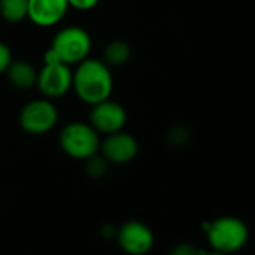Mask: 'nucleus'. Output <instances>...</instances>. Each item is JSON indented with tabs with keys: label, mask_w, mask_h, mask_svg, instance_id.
Returning a JSON list of instances; mask_svg holds the SVG:
<instances>
[{
	"label": "nucleus",
	"mask_w": 255,
	"mask_h": 255,
	"mask_svg": "<svg viewBox=\"0 0 255 255\" xmlns=\"http://www.w3.org/2000/svg\"><path fill=\"white\" fill-rule=\"evenodd\" d=\"M68 0H29L27 18L38 27H53L68 14Z\"/></svg>",
	"instance_id": "10"
},
{
	"label": "nucleus",
	"mask_w": 255,
	"mask_h": 255,
	"mask_svg": "<svg viewBox=\"0 0 255 255\" xmlns=\"http://www.w3.org/2000/svg\"><path fill=\"white\" fill-rule=\"evenodd\" d=\"M48 48L62 63L75 66L89 57L92 51V38L90 33L80 26H66L54 35Z\"/></svg>",
	"instance_id": "3"
},
{
	"label": "nucleus",
	"mask_w": 255,
	"mask_h": 255,
	"mask_svg": "<svg viewBox=\"0 0 255 255\" xmlns=\"http://www.w3.org/2000/svg\"><path fill=\"white\" fill-rule=\"evenodd\" d=\"M189 138V131L185 126H176L168 132V141L173 146H182L188 141Z\"/></svg>",
	"instance_id": "15"
},
{
	"label": "nucleus",
	"mask_w": 255,
	"mask_h": 255,
	"mask_svg": "<svg viewBox=\"0 0 255 255\" xmlns=\"http://www.w3.org/2000/svg\"><path fill=\"white\" fill-rule=\"evenodd\" d=\"M59 146L69 158L86 161L99 153L101 134L90 123L80 120L69 122L59 134Z\"/></svg>",
	"instance_id": "2"
},
{
	"label": "nucleus",
	"mask_w": 255,
	"mask_h": 255,
	"mask_svg": "<svg viewBox=\"0 0 255 255\" xmlns=\"http://www.w3.org/2000/svg\"><path fill=\"white\" fill-rule=\"evenodd\" d=\"M36 87L47 99H59L72 90V66L62 62L44 63L38 71Z\"/></svg>",
	"instance_id": "6"
},
{
	"label": "nucleus",
	"mask_w": 255,
	"mask_h": 255,
	"mask_svg": "<svg viewBox=\"0 0 255 255\" xmlns=\"http://www.w3.org/2000/svg\"><path fill=\"white\" fill-rule=\"evenodd\" d=\"M128 122V114L125 107L113 101L111 98L92 105L89 114V123L99 134L108 135L122 131Z\"/></svg>",
	"instance_id": "7"
},
{
	"label": "nucleus",
	"mask_w": 255,
	"mask_h": 255,
	"mask_svg": "<svg viewBox=\"0 0 255 255\" xmlns=\"http://www.w3.org/2000/svg\"><path fill=\"white\" fill-rule=\"evenodd\" d=\"M168 255H198V249L191 243H179L173 246Z\"/></svg>",
	"instance_id": "18"
},
{
	"label": "nucleus",
	"mask_w": 255,
	"mask_h": 255,
	"mask_svg": "<svg viewBox=\"0 0 255 255\" xmlns=\"http://www.w3.org/2000/svg\"><path fill=\"white\" fill-rule=\"evenodd\" d=\"M248 227L243 221L234 216H222L210 222L207 239L212 248L222 254L239 251L248 242Z\"/></svg>",
	"instance_id": "5"
},
{
	"label": "nucleus",
	"mask_w": 255,
	"mask_h": 255,
	"mask_svg": "<svg viewBox=\"0 0 255 255\" xmlns=\"http://www.w3.org/2000/svg\"><path fill=\"white\" fill-rule=\"evenodd\" d=\"M101 0H68L69 8H74L77 11H90L99 5Z\"/></svg>",
	"instance_id": "17"
},
{
	"label": "nucleus",
	"mask_w": 255,
	"mask_h": 255,
	"mask_svg": "<svg viewBox=\"0 0 255 255\" xmlns=\"http://www.w3.org/2000/svg\"><path fill=\"white\" fill-rule=\"evenodd\" d=\"M84 162H86L84 170H86L87 176L92 177V179H101L108 171V161L101 153H96V155L90 156Z\"/></svg>",
	"instance_id": "14"
},
{
	"label": "nucleus",
	"mask_w": 255,
	"mask_h": 255,
	"mask_svg": "<svg viewBox=\"0 0 255 255\" xmlns=\"http://www.w3.org/2000/svg\"><path fill=\"white\" fill-rule=\"evenodd\" d=\"M120 248L129 255H146L153 246L152 230L140 221H128L116 233Z\"/></svg>",
	"instance_id": "9"
},
{
	"label": "nucleus",
	"mask_w": 255,
	"mask_h": 255,
	"mask_svg": "<svg viewBox=\"0 0 255 255\" xmlns=\"http://www.w3.org/2000/svg\"><path fill=\"white\" fill-rule=\"evenodd\" d=\"M12 51L9 48L8 44H5L3 41H0V74H5L9 63L12 62Z\"/></svg>",
	"instance_id": "16"
},
{
	"label": "nucleus",
	"mask_w": 255,
	"mask_h": 255,
	"mask_svg": "<svg viewBox=\"0 0 255 255\" xmlns=\"http://www.w3.org/2000/svg\"><path fill=\"white\" fill-rule=\"evenodd\" d=\"M138 149L140 146L137 138L122 129L119 132L108 134L101 140L99 153L108 161V164L122 165L134 161L138 155Z\"/></svg>",
	"instance_id": "8"
},
{
	"label": "nucleus",
	"mask_w": 255,
	"mask_h": 255,
	"mask_svg": "<svg viewBox=\"0 0 255 255\" xmlns=\"http://www.w3.org/2000/svg\"><path fill=\"white\" fill-rule=\"evenodd\" d=\"M8 81L18 90H30L36 87L38 81V69L24 59H12L6 69Z\"/></svg>",
	"instance_id": "11"
},
{
	"label": "nucleus",
	"mask_w": 255,
	"mask_h": 255,
	"mask_svg": "<svg viewBox=\"0 0 255 255\" xmlns=\"http://www.w3.org/2000/svg\"><path fill=\"white\" fill-rule=\"evenodd\" d=\"M113 89L111 68L104 60L87 57L75 65L72 71V90L81 102L92 107L111 98Z\"/></svg>",
	"instance_id": "1"
},
{
	"label": "nucleus",
	"mask_w": 255,
	"mask_h": 255,
	"mask_svg": "<svg viewBox=\"0 0 255 255\" xmlns=\"http://www.w3.org/2000/svg\"><path fill=\"white\" fill-rule=\"evenodd\" d=\"M29 0H0V17L8 23H21L27 18Z\"/></svg>",
	"instance_id": "13"
},
{
	"label": "nucleus",
	"mask_w": 255,
	"mask_h": 255,
	"mask_svg": "<svg viewBox=\"0 0 255 255\" xmlns=\"http://www.w3.org/2000/svg\"><path fill=\"white\" fill-rule=\"evenodd\" d=\"M59 122V110L51 99L38 98L24 104L18 114V125L26 134L44 135L54 129Z\"/></svg>",
	"instance_id": "4"
},
{
	"label": "nucleus",
	"mask_w": 255,
	"mask_h": 255,
	"mask_svg": "<svg viewBox=\"0 0 255 255\" xmlns=\"http://www.w3.org/2000/svg\"><path fill=\"white\" fill-rule=\"evenodd\" d=\"M204 255H227V254H222V252H218V251H213V252H207V251H206Z\"/></svg>",
	"instance_id": "19"
},
{
	"label": "nucleus",
	"mask_w": 255,
	"mask_h": 255,
	"mask_svg": "<svg viewBox=\"0 0 255 255\" xmlns=\"http://www.w3.org/2000/svg\"><path fill=\"white\" fill-rule=\"evenodd\" d=\"M131 56H132V51H131L129 44L122 39H114L105 45L102 60L110 68H119L129 62Z\"/></svg>",
	"instance_id": "12"
}]
</instances>
